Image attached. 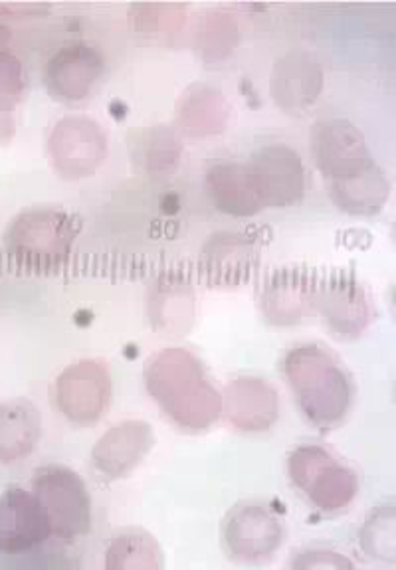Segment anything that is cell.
<instances>
[{
	"label": "cell",
	"mask_w": 396,
	"mask_h": 570,
	"mask_svg": "<svg viewBox=\"0 0 396 570\" xmlns=\"http://www.w3.org/2000/svg\"><path fill=\"white\" fill-rule=\"evenodd\" d=\"M34 495L50 519L52 533L62 541H76L88 533L91 503L88 490L76 473L62 468H44L34 481Z\"/></svg>",
	"instance_id": "1"
},
{
	"label": "cell",
	"mask_w": 396,
	"mask_h": 570,
	"mask_svg": "<svg viewBox=\"0 0 396 570\" xmlns=\"http://www.w3.org/2000/svg\"><path fill=\"white\" fill-rule=\"evenodd\" d=\"M52 525L34 493L10 488L0 495V557H20L40 549Z\"/></svg>",
	"instance_id": "2"
}]
</instances>
